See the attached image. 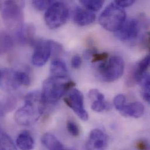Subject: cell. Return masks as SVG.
Masks as SVG:
<instances>
[{"label": "cell", "instance_id": "d6986e66", "mask_svg": "<svg viewBox=\"0 0 150 150\" xmlns=\"http://www.w3.org/2000/svg\"><path fill=\"white\" fill-rule=\"evenodd\" d=\"M149 66L150 56L147 55L140 60L136 67L133 74V78L136 82L140 83L145 76L148 74L147 71Z\"/></svg>", "mask_w": 150, "mask_h": 150}, {"label": "cell", "instance_id": "6da1fadb", "mask_svg": "<svg viewBox=\"0 0 150 150\" xmlns=\"http://www.w3.org/2000/svg\"><path fill=\"white\" fill-rule=\"evenodd\" d=\"M24 101V105L16 112L15 120L21 126H28L38 121L45 110L46 103L39 91L28 93Z\"/></svg>", "mask_w": 150, "mask_h": 150}, {"label": "cell", "instance_id": "4316f807", "mask_svg": "<svg viewBox=\"0 0 150 150\" xmlns=\"http://www.w3.org/2000/svg\"><path fill=\"white\" fill-rule=\"evenodd\" d=\"M67 129L69 133L73 136L76 137L79 134V129L78 126L74 122L71 120H69L67 122L66 124Z\"/></svg>", "mask_w": 150, "mask_h": 150}, {"label": "cell", "instance_id": "44dd1931", "mask_svg": "<svg viewBox=\"0 0 150 150\" xmlns=\"http://www.w3.org/2000/svg\"><path fill=\"white\" fill-rule=\"evenodd\" d=\"M0 150H17L11 137L0 128Z\"/></svg>", "mask_w": 150, "mask_h": 150}, {"label": "cell", "instance_id": "f546056e", "mask_svg": "<svg viewBox=\"0 0 150 150\" xmlns=\"http://www.w3.org/2000/svg\"><path fill=\"white\" fill-rule=\"evenodd\" d=\"M81 64H82V60L81 57L78 54L74 56L71 60V65L75 69H77L80 67Z\"/></svg>", "mask_w": 150, "mask_h": 150}, {"label": "cell", "instance_id": "9a60e30c", "mask_svg": "<svg viewBox=\"0 0 150 150\" xmlns=\"http://www.w3.org/2000/svg\"><path fill=\"white\" fill-rule=\"evenodd\" d=\"M16 106V98L11 94H0V117H4L12 111Z\"/></svg>", "mask_w": 150, "mask_h": 150}, {"label": "cell", "instance_id": "d6a6232c", "mask_svg": "<svg viewBox=\"0 0 150 150\" xmlns=\"http://www.w3.org/2000/svg\"><path fill=\"white\" fill-rule=\"evenodd\" d=\"M138 146H139V147L140 150H143V149H146V144H144L143 143H140L138 145Z\"/></svg>", "mask_w": 150, "mask_h": 150}, {"label": "cell", "instance_id": "5b68a950", "mask_svg": "<svg viewBox=\"0 0 150 150\" xmlns=\"http://www.w3.org/2000/svg\"><path fill=\"white\" fill-rule=\"evenodd\" d=\"M125 70V62L120 56H112L102 62L97 67L99 78L104 82H112L123 75Z\"/></svg>", "mask_w": 150, "mask_h": 150}, {"label": "cell", "instance_id": "52a82bcc", "mask_svg": "<svg viewBox=\"0 0 150 150\" xmlns=\"http://www.w3.org/2000/svg\"><path fill=\"white\" fill-rule=\"evenodd\" d=\"M32 57V64L36 67L43 66L52 55L51 40H36Z\"/></svg>", "mask_w": 150, "mask_h": 150}, {"label": "cell", "instance_id": "d4e9b609", "mask_svg": "<svg viewBox=\"0 0 150 150\" xmlns=\"http://www.w3.org/2000/svg\"><path fill=\"white\" fill-rule=\"evenodd\" d=\"M126 104V99L124 95L119 94L113 99V105L116 109L120 112Z\"/></svg>", "mask_w": 150, "mask_h": 150}, {"label": "cell", "instance_id": "8992f818", "mask_svg": "<svg viewBox=\"0 0 150 150\" xmlns=\"http://www.w3.org/2000/svg\"><path fill=\"white\" fill-rule=\"evenodd\" d=\"M69 16V9L63 2H53L47 8L45 15V21L48 28L52 29L63 25Z\"/></svg>", "mask_w": 150, "mask_h": 150}, {"label": "cell", "instance_id": "cb8c5ba5", "mask_svg": "<svg viewBox=\"0 0 150 150\" xmlns=\"http://www.w3.org/2000/svg\"><path fill=\"white\" fill-rule=\"evenodd\" d=\"M15 75L16 81L19 86L25 85L28 86L30 84L31 79L30 76L26 73L21 71H15Z\"/></svg>", "mask_w": 150, "mask_h": 150}, {"label": "cell", "instance_id": "ffe728a7", "mask_svg": "<svg viewBox=\"0 0 150 150\" xmlns=\"http://www.w3.org/2000/svg\"><path fill=\"white\" fill-rule=\"evenodd\" d=\"M13 42L11 36L5 32H0V55L9 52L13 47Z\"/></svg>", "mask_w": 150, "mask_h": 150}, {"label": "cell", "instance_id": "7c38bea8", "mask_svg": "<svg viewBox=\"0 0 150 150\" xmlns=\"http://www.w3.org/2000/svg\"><path fill=\"white\" fill-rule=\"evenodd\" d=\"M35 36V28L31 23L23 24L16 32L18 42L22 45H34L36 40Z\"/></svg>", "mask_w": 150, "mask_h": 150}, {"label": "cell", "instance_id": "83f0119b", "mask_svg": "<svg viewBox=\"0 0 150 150\" xmlns=\"http://www.w3.org/2000/svg\"><path fill=\"white\" fill-rule=\"evenodd\" d=\"M108 58V54L106 52H102V53H96L93 54L92 57V63H96V62H102L106 60Z\"/></svg>", "mask_w": 150, "mask_h": 150}, {"label": "cell", "instance_id": "30bf717a", "mask_svg": "<svg viewBox=\"0 0 150 150\" xmlns=\"http://www.w3.org/2000/svg\"><path fill=\"white\" fill-rule=\"evenodd\" d=\"M108 145V137L102 130L93 129L89 133L85 147L86 150H106Z\"/></svg>", "mask_w": 150, "mask_h": 150}, {"label": "cell", "instance_id": "f1b7e54d", "mask_svg": "<svg viewBox=\"0 0 150 150\" xmlns=\"http://www.w3.org/2000/svg\"><path fill=\"white\" fill-rule=\"evenodd\" d=\"M114 2L118 6L123 8L125 7L131 6L134 3L135 1L134 0H118V1H115Z\"/></svg>", "mask_w": 150, "mask_h": 150}, {"label": "cell", "instance_id": "4dcf8cb0", "mask_svg": "<svg viewBox=\"0 0 150 150\" xmlns=\"http://www.w3.org/2000/svg\"><path fill=\"white\" fill-rule=\"evenodd\" d=\"M97 49L95 47H91L86 49L83 53V56L86 59H89L92 58L93 54L97 53Z\"/></svg>", "mask_w": 150, "mask_h": 150}, {"label": "cell", "instance_id": "603a6c76", "mask_svg": "<svg viewBox=\"0 0 150 150\" xmlns=\"http://www.w3.org/2000/svg\"><path fill=\"white\" fill-rule=\"evenodd\" d=\"M142 85V93L143 99L148 103L150 101V78L149 73L140 83Z\"/></svg>", "mask_w": 150, "mask_h": 150}, {"label": "cell", "instance_id": "277c9868", "mask_svg": "<svg viewBox=\"0 0 150 150\" xmlns=\"http://www.w3.org/2000/svg\"><path fill=\"white\" fill-rule=\"evenodd\" d=\"M126 19V12L115 2L110 3L99 17L100 25L110 32H117Z\"/></svg>", "mask_w": 150, "mask_h": 150}, {"label": "cell", "instance_id": "ba28073f", "mask_svg": "<svg viewBox=\"0 0 150 150\" xmlns=\"http://www.w3.org/2000/svg\"><path fill=\"white\" fill-rule=\"evenodd\" d=\"M65 103L83 121L88 120L89 115L83 105V96L81 91L73 89L64 99Z\"/></svg>", "mask_w": 150, "mask_h": 150}, {"label": "cell", "instance_id": "ac0fdd59", "mask_svg": "<svg viewBox=\"0 0 150 150\" xmlns=\"http://www.w3.org/2000/svg\"><path fill=\"white\" fill-rule=\"evenodd\" d=\"M51 76L67 78L68 76V69L64 62L56 59L53 60L50 65Z\"/></svg>", "mask_w": 150, "mask_h": 150}, {"label": "cell", "instance_id": "e0dca14e", "mask_svg": "<svg viewBox=\"0 0 150 150\" xmlns=\"http://www.w3.org/2000/svg\"><path fill=\"white\" fill-rule=\"evenodd\" d=\"M41 142L48 150H70L65 148L62 142L50 133H46L43 135Z\"/></svg>", "mask_w": 150, "mask_h": 150}, {"label": "cell", "instance_id": "836d02e7", "mask_svg": "<svg viewBox=\"0 0 150 150\" xmlns=\"http://www.w3.org/2000/svg\"><path fill=\"white\" fill-rule=\"evenodd\" d=\"M1 70H0V77H1Z\"/></svg>", "mask_w": 150, "mask_h": 150}, {"label": "cell", "instance_id": "1f68e13d", "mask_svg": "<svg viewBox=\"0 0 150 150\" xmlns=\"http://www.w3.org/2000/svg\"><path fill=\"white\" fill-rule=\"evenodd\" d=\"M150 33L147 32L144 35L142 39V45L145 49L148 50L150 49Z\"/></svg>", "mask_w": 150, "mask_h": 150}, {"label": "cell", "instance_id": "7a4b0ae2", "mask_svg": "<svg viewBox=\"0 0 150 150\" xmlns=\"http://www.w3.org/2000/svg\"><path fill=\"white\" fill-rule=\"evenodd\" d=\"M75 85L74 81L67 78L50 76L43 83L41 92L43 99L46 104L55 103Z\"/></svg>", "mask_w": 150, "mask_h": 150}, {"label": "cell", "instance_id": "8fae6325", "mask_svg": "<svg viewBox=\"0 0 150 150\" xmlns=\"http://www.w3.org/2000/svg\"><path fill=\"white\" fill-rule=\"evenodd\" d=\"M91 100V109L96 112H102L110 108V105L105 100L104 95L96 89H92L88 93Z\"/></svg>", "mask_w": 150, "mask_h": 150}, {"label": "cell", "instance_id": "9c48e42d", "mask_svg": "<svg viewBox=\"0 0 150 150\" xmlns=\"http://www.w3.org/2000/svg\"><path fill=\"white\" fill-rule=\"evenodd\" d=\"M140 25L135 18L126 19L120 29L115 32L116 36L122 41H129L136 39L140 32Z\"/></svg>", "mask_w": 150, "mask_h": 150}, {"label": "cell", "instance_id": "4fadbf2b", "mask_svg": "<svg viewBox=\"0 0 150 150\" xmlns=\"http://www.w3.org/2000/svg\"><path fill=\"white\" fill-rule=\"evenodd\" d=\"M95 18L96 15L93 12L79 7L75 9L73 16L74 22L80 26L91 24L95 21Z\"/></svg>", "mask_w": 150, "mask_h": 150}, {"label": "cell", "instance_id": "484cf974", "mask_svg": "<svg viewBox=\"0 0 150 150\" xmlns=\"http://www.w3.org/2000/svg\"><path fill=\"white\" fill-rule=\"evenodd\" d=\"M52 1H32L33 6L38 11H43L47 8L53 4Z\"/></svg>", "mask_w": 150, "mask_h": 150}, {"label": "cell", "instance_id": "2e32d148", "mask_svg": "<svg viewBox=\"0 0 150 150\" xmlns=\"http://www.w3.org/2000/svg\"><path fill=\"white\" fill-rule=\"evenodd\" d=\"M16 146L21 150H33L35 141L31 133L27 130L21 132L16 138Z\"/></svg>", "mask_w": 150, "mask_h": 150}, {"label": "cell", "instance_id": "3957f363", "mask_svg": "<svg viewBox=\"0 0 150 150\" xmlns=\"http://www.w3.org/2000/svg\"><path fill=\"white\" fill-rule=\"evenodd\" d=\"M23 5L21 1H0L4 23L8 30L16 32L23 25Z\"/></svg>", "mask_w": 150, "mask_h": 150}, {"label": "cell", "instance_id": "7402d4cb", "mask_svg": "<svg viewBox=\"0 0 150 150\" xmlns=\"http://www.w3.org/2000/svg\"><path fill=\"white\" fill-rule=\"evenodd\" d=\"M79 2L86 8L90 11H98L100 10L103 4L104 1L102 0H81Z\"/></svg>", "mask_w": 150, "mask_h": 150}, {"label": "cell", "instance_id": "5bb4252c", "mask_svg": "<svg viewBox=\"0 0 150 150\" xmlns=\"http://www.w3.org/2000/svg\"><path fill=\"white\" fill-rule=\"evenodd\" d=\"M123 116L133 118H140L144 113V106L140 102L126 104L119 112Z\"/></svg>", "mask_w": 150, "mask_h": 150}]
</instances>
